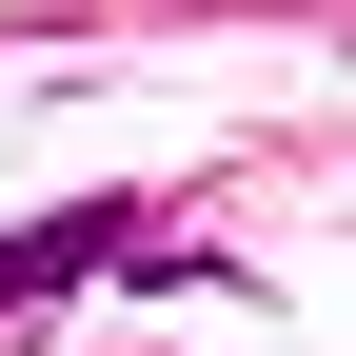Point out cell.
Instances as JSON below:
<instances>
[{"instance_id":"cell-1","label":"cell","mask_w":356,"mask_h":356,"mask_svg":"<svg viewBox=\"0 0 356 356\" xmlns=\"http://www.w3.org/2000/svg\"><path fill=\"white\" fill-rule=\"evenodd\" d=\"M139 257H159V218H139V198H79V218H20V238H0V317H40L60 277H139Z\"/></svg>"}]
</instances>
